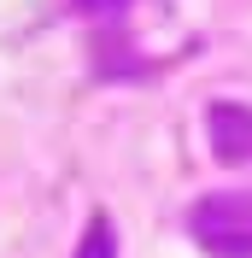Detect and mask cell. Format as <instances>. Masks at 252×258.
Instances as JSON below:
<instances>
[{
  "mask_svg": "<svg viewBox=\"0 0 252 258\" xmlns=\"http://www.w3.org/2000/svg\"><path fill=\"white\" fill-rule=\"evenodd\" d=\"M188 229L217 258H252V194H205L188 211Z\"/></svg>",
  "mask_w": 252,
  "mask_h": 258,
  "instance_id": "obj_1",
  "label": "cell"
},
{
  "mask_svg": "<svg viewBox=\"0 0 252 258\" xmlns=\"http://www.w3.org/2000/svg\"><path fill=\"white\" fill-rule=\"evenodd\" d=\"M211 129H217V159H246L252 153V112L246 106H211Z\"/></svg>",
  "mask_w": 252,
  "mask_h": 258,
  "instance_id": "obj_2",
  "label": "cell"
},
{
  "mask_svg": "<svg viewBox=\"0 0 252 258\" xmlns=\"http://www.w3.org/2000/svg\"><path fill=\"white\" fill-rule=\"evenodd\" d=\"M117 246H111V229H106V217H94L88 223V235H82V252L77 258H111Z\"/></svg>",
  "mask_w": 252,
  "mask_h": 258,
  "instance_id": "obj_3",
  "label": "cell"
},
{
  "mask_svg": "<svg viewBox=\"0 0 252 258\" xmlns=\"http://www.w3.org/2000/svg\"><path fill=\"white\" fill-rule=\"evenodd\" d=\"M82 12H94V18H111V12H123L129 0H77Z\"/></svg>",
  "mask_w": 252,
  "mask_h": 258,
  "instance_id": "obj_4",
  "label": "cell"
}]
</instances>
